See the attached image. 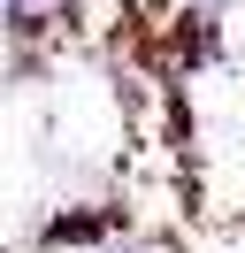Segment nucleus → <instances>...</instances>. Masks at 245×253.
<instances>
[{"instance_id": "1", "label": "nucleus", "mask_w": 245, "mask_h": 253, "mask_svg": "<svg viewBox=\"0 0 245 253\" xmlns=\"http://www.w3.org/2000/svg\"><path fill=\"white\" fill-rule=\"evenodd\" d=\"M92 253H153L146 238H107V246H92Z\"/></svg>"}]
</instances>
